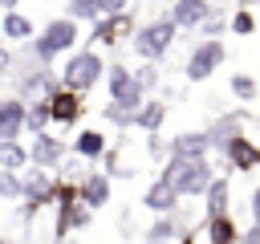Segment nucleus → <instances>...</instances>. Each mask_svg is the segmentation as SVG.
Returning <instances> with one entry per match:
<instances>
[{
	"label": "nucleus",
	"instance_id": "1",
	"mask_svg": "<svg viewBox=\"0 0 260 244\" xmlns=\"http://www.w3.org/2000/svg\"><path fill=\"white\" fill-rule=\"evenodd\" d=\"M77 41H81V24H77L73 16H49L45 28L28 41V53H32L41 65H53L61 53H73Z\"/></svg>",
	"mask_w": 260,
	"mask_h": 244
},
{
	"label": "nucleus",
	"instance_id": "2",
	"mask_svg": "<svg viewBox=\"0 0 260 244\" xmlns=\"http://www.w3.org/2000/svg\"><path fill=\"white\" fill-rule=\"evenodd\" d=\"M158 179L171 183L179 199H195V195H203L207 183L215 179V167H211V159H175V155H167Z\"/></svg>",
	"mask_w": 260,
	"mask_h": 244
},
{
	"label": "nucleus",
	"instance_id": "3",
	"mask_svg": "<svg viewBox=\"0 0 260 244\" xmlns=\"http://www.w3.org/2000/svg\"><path fill=\"white\" fill-rule=\"evenodd\" d=\"M61 77V85L65 89H73V94H89L102 77H106V61H102V53L98 49H73L69 57H65V69L57 73Z\"/></svg>",
	"mask_w": 260,
	"mask_h": 244
},
{
	"label": "nucleus",
	"instance_id": "4",
	"mask_svg": "<svg viewBox=\"0 0 260 244\" xmlns=\"http://www.w3.org/2000/svg\"><path fill=\"white\" fill-rule=\"evenodd\" d=\"M175 24H171V16H158V20H150V24H142V28H134V37H130V49L142 57V61H162L167 57V49L175 45Z\"/></svg>",
	"mask_w": 260,
	"mask_h": 244
},
{
	"label": "nucleus",
	"instance_id": "5",
	"mask_svg": "<svg viewBox=\"0 0 260 244\" xmlns=\"http://www.w3.org/2000/svg\"><path fill=\"white\" fill-rule=\"evenodd\" d=\"M223 57H228V45H223L219 37H203V41H195V49L187 53V65H183L187 81H207V77L223 65Z\"/></svg>",
	"mask_w": 260,
	"mask_h": 244
},
{
	"label": "nucleus",
	"instance_id": "6",
	"mask_svg": "<svg viewBox=\"0 0 260 244\" xmlns=\"http://www.w3.org/2000/svg\"><path fill=\"white\" fill-rule=\"evenodd\" d=\"M20 203L28 216L53 207V171H41V167H24L20 171Z\"/></svg>",
	"mask_w": 260,
	"mask_h": 244
},
{
	"label": "nucleus",
	"instance_id": "7",
	"mask_svg": "<svg viewBox=\"0 0 260 244\" xmlns=\"http://www.w3.org/2000/svg\"><path fill=\"white\" fill-rule=\"evenodd\" d=\"M106 89H110V102H114V106H122V110H138V106L146 102V94L138 89L134 73H130L122 61L106 65Z\"/></svg>",
	"mask_w": 260,
	"mask_h": 244
},
{
	"label": "nucleus",
	"instance_id": "8",
	"mask_svg": "<svg viewBox=\"0 0 260 244\" xmlns=\"http://www.w3.org/2000/svg\"><path fill=\"white\" fill-rule=\"evenodd\" d=\"M24 146H28V167H41V171H57V167L65 163V155H69V142L57 138L53 130L32 134Z\"/></svg>",
	"mask_w": 260,
	"mask_h": 244
},
{
	"label": "nucleus",
	"instance_id": "9",
	"mask_svg": "<svg viewBox=\"0 0 260 244\" xmlns=\"http://www.w3.org/2000/svg\"><path fill=\"white\" fill-rule=\"evenodd\" d=\"M134 8L130 12H114V16H98L93 20V33H89V49L93 45H122L134 37Z\"/></svg>",
	"mask_w": 260,
	"mask_h": 244
},
{
	"label": "nucleus",
	"instance_id": "10",
	"mask_svg": "<svg viewBox=\"0 0 260 244\" xmlns=\"http://www.w3.org/2000/svg\"><path fill=\"white\" fill-rule=\"evenodd\" d=\"M45 102H49V122L53 126H77L81 114H85V94H73L65 85H57L53 94H45Z\"/></svg>",
	"mask_w": 260,
	"mask_h": 244
},
{
	"label": "nucleus",
	"instance_id": "11",
	"mask_svg": "<svg viewBox=\"0 0 260 244\" xmlns=\"http://www.w3.org/2000/svg\"><path fill=\"white\" fill-rule=\"evenodd\" d=\"M110 195H114V179H110L106 171H85V175L77 179V203H85L89 211L106 207Z\"/></svg>",
	"mask_w": 260,
	"mask_h": 244
},
{
	"label": "nucleus",
	"instance_id": "12",
	"mask_svg": "<svg viewBox=\"0 0 260 244\" xmlns=\"http://www.w3.org/2000/svg\"><path fill=\"white\" fill-rule=\"evenodd\" d=\"M223 159H228L232 171H252V167H260V142L248 138V134H240V138H232L223 146Z\"/></svg>",
	"mask_w": 260,
	"mask_h": 244
},
{
	"label": "nucleus",
	"instance_id": "13",
	"mask_svg": "<svg viewBox=\"0 0 260 244\" xmlns=\"http://www.w3.org/2000/svg\"><path fill=\"white\" fill-rule=\"evenodd\" d=\"M167 155H175V159H207L211 155L207 130H183V134H175L171 146H167Z\"/></svg>",
	"mask_w": 260,
	"mask_h": 244
},
{
	"label": "nucleus",
	"instance_id": "14",
	"mask_svg": "<svg viewBox=\"0 0 260 244\" xmlns=\"http://www.w3.org/2000/svg\"><path fill=\"white\" fill-rule=\"evenodd\" d=\"M211 12H215L211 0H175L171 4V24L175 28H199Z\"/></svg>",
	"mask_w": 260,
	"mask_h": 244
},
{
	"label": "nucleus",
	"instance_id": "15",
	"mask_svg": "<svg viewBox=\"0 0 260 244\" xmlns=\"http://www.w3.org/2000/svg\"><path fill=\"white\" fill-rule=\"evenodd\" d=\"M106 146H110V142H106V134L85 126V130H77V134H73L69 155H73V159H81V163H93V159H102V155H106Z\"/></svg>",
	"mask_w": 260,
	"mask_h": 244
},
{
	"label": "nucleus",
	"instance_id": "16",
	"mask_svg": "<svg viewBox=\"0 0 260 244\" xmlns=\"http://www.w3.org/2000/svg\"><path fill=\"white\" fill-rule=\"evenodd\" d=\"M37 37V24L24 16V12H0V41H16V45H28Z\"/></svg>",
	"mask_w": 260,
	"mask_h": 244
},
{
	"label": "nucleus",
	"instance_id": "17",
	"mask_svg": "<svg viewBox=\"0 0 260 244\" xmlns=\"http://www.w3.org/2000/svg\"><path fill=\"white\" fill-rule=\"evenodd\" d=\"M142 207H146V211H154V216H171V211L179 207V195H175V187H171V183L154 179V183L142 191Z\"/></svg>",
	"mask_w": 260,
	"mask_h": 244
},
{
	"label": "nucleus",
	"instance_id": "18",
	"mask_svg": "<svg viewBox=\"0 0 260 244\" xmlns=\"http://www.w3.org/2000/svg\"><path fill=\"white\" fill-rule=\"evenodd\" d=\"M24 134V102L20 98H4L0 102V142L20 138Z\"/></svg>",
	"mask_w": 260,
	"mask_h": 244
},
{
	"label": "nucleus",
	"instance_id": "19",
	"mask_svg": "<svg viewBox=\"0 0 260 244\" xmlns=\"http://www.w3.org/2000/svg\"><path fill=\"white\" fill-rule=\"evenodd\" d=\"M203 211H207V216L232 211V183H228V175H215V179L207 183V191H203Z\"/></svg>",
	"mask_w": 260,
	"mask_h": 244
},
{
	"label": "nucleus",
	"instance_id": "20",
	"mask_svg": "<svg viewBox=\"0 0 260 244\" xmlns=\"http://www.w3.org/2000/svg\"><path fill=\"white\" fill-rule=\"evenodd\" d=\"M203 236H207V244H240V228H236L232 211L207 216V220H203Z\"/></svg>",
	"mask_w": 260,
	"mask_h": 244
},
{
	"label": "nucleus",
	"instance_id": "21",
	"mask_svg": "<svg viewBox=\"0 0 260 244\" xmlns=\"http://www.w3.org/2000/svg\"><path fill=\"white\" fill-rule=\"evenodd\" d=\"M162 122H167V102H162V98H146V102L134 110V126L146 130V134H158Z\"/></svg>",
	"mask_w": 260,
	"mask_h": 244
},
{
	"label": "nucleus",
	"instance_id": "22",
	"mask_svg": "<svg viewBox=\"0 0 260 244\" xmlns=\"http://www.w3.org/2000/svg\"><path fill=\"white\" fill-rule=\"evenodd\" d=\"M240 126H244V114H228V118H219V122L207 130V142H211V150H223L232 138H240V134H244Z\"/></svg>",
	"mask_w": 260,
	"mask_h": 244
},
{
	"label": "nucleus",
	"instance_id": "23",
	"mask_svg": "<svg viewBox=\"0 0 260 244\" xmlns=\"http://www.w3.org/2000/svg\"><path fill=\"white\" fill-rule=\"evenodd\" d=\"M179 232H183V228H179V220H175V216H154V220L146 224L142 240H146V244H175V240H179Z\"/></svg>",
	"mask_w": 260,
	"mask_h": 244
},
{
	"label": "nucleus",
	"instance_id": "24",
	"mask_svg": "<svg viewBox=\"0 0 260 244\" xmlns=\"http://www.w3.org/2000/svg\"><path fill=\"white\" fill-rule=\"evenodd\" d=\"M53 122H49V102L45 98H32L24 102V134H45Z\"/></svg>",
	"mask_w": 260,
	"mask_h": 244
},
{
	"label": "nucleus",
	"instance_id": "25",
	"mask_svg": "<svg viewBox=\"0 0 260 244\" xmlns=\"http://www.w3.org/2000/svg\"><path fill=\"white\" fill-rule=\"evenodd\" d=\"M28 167V146L20 142V138H8V142H0V171H24Z\"/></svg>",
	"mask_w": 260,
	"mask_h": 244
},
{
	"label": "nucleus",
	"instance_id": "26",
	"mask_svg": "<svg viewBox=\"0 0 260 244\" xmlns=\"http://www.w3.org/2000/svg\"><path fill=\"white\" fill-rule=\"evenodd\" d=\"M228 89H232L240 102H256V94H260V85H256L252 73H232V77H228Z\"/></svg>",
	"mask_w": 260,
	"mask_h": 244
},
{
	"label": "nucleus",
	"instance_id": "27",
	"mask_svg": "<svg viewBox=\"0 0 260 244\" xmlns=\"http://www.w3.org/2000/svg\"><path fill=\"white\" fill-rule=\"evenodd\" d=\"M134 73V81H138V89L142 94H150V89H158V65L154 61H142L138 69H130Z\"/></svg>",
	"mask_w": 260,
	"mask_h": 244
},
{
	"label": "nucleus",
	"instance_id": "28",
	"mask_svg": "<svg viewBox=\"0 0 260 244\" xmlns=\"http://www.w3.org/2000/svg\"><path fill=\"white\" fill-rule=\"evenodd\" d=\"M102 118H106L110 126H118V130H130V126H134V110H122V106H114V102L102 110Z\"/></svg>",
	"mask_w": 260,
	"mask_h": 244
},
{
	"label": "nucleus",
	"instance_id": "29",
	"mask_svg": "<svg viewBox=\"0 0 260 244\" xmlns=\"http://www.w3.org/2000/svg\"><path fill=\"white\" fill-rule=\"evenodd\" d=\"M0 199H8V203L20 199V175L16 171H0Z\"/></svg>",
	"mask_w": 260,
	"mask_h": 244
},
{
	"label": "nucleus",
	"instance_id": "30",
	"mask_svg": "<svg viewBox=\"0 0 260 244\" xmlns=\"http://www.w3.org/2000/svg\"><path fill=\"white\" fill-rule=\"evenodd\" d=\"M89 12H93V20L114 16V12H130V0H89Z\"/></svg>",
	"mask_w": 260,
	"mask_h": 244
},
{
	"label": "nucleus",
	"instance_id": "31",
	"mask_svg": "<svg viewBox=\"0 0 260 244\" xmlns=\"http://www.w3.org/2000/svg\"><path fill=\"white\" fill-rule=\"evenodd\" d=\"M228 28H232L236 37H248V33L256 28V20H252V12H248V8H240V12H236V16L228 20Z\"/></svg>",
	"mask_w": 260,
	"mask_h": 244
},
{
	"label": "nucleus",
	"instance_id": "32",
	"mask_svg": "<svg viewBox=\"0 0 260 244\" xmlns=\"http://www.w3.org/2000/svg\"><path fill=\"white\" fill-rule=\"evenodd\" d=\"M65 8H69L65 16H73L77 24H81V20H93V12H89V0H65Z\"/></svg>",
	"mask_w": 260,
	"mask_h": 244
},
{
	"label": "nucleus",
	"instance_id": "33",
	"mask_svg": "<svg viewBox=\"0 0 260 244\" xmlns=\"http://www.w3.org/2000/svg\"><path fill=\"white\" fill-rule=\"evenodd\" d=\"M199 28H203V33H207V37H219V33H223V28H228V24H223V16H215V12H211V16H207V20H203V24H199Z\"/></svg>",
	"mask_w": 260,
	"mask_h": 244
},
{
	"label": "nucleus",
	"instance_id": "34",
	"mask_svg": "<svg viewBox=\"0 0 260 244\" xmlns=\"http://www.w3.org/2000/svg\"><path fill=\"white\" fill-rule=\"evenodd\" d=\"M8 69H12V49L0 45V77H8Z\"/></svg>",
	"mask_w": 260,
	"mask_h": 244
},
{
	"label": "nucleus",
	"instance_id": "35",
	"mask_svg": "<svg viewBox=\"0 0 260 244\" xmlns=\"http://www.w3.org/2000/svg\"><path fill=\"white\" fill-rule=\"evenodd\" d=\"M240 244H260V224H252L248 232H240Z\"/></svg>",
	"mask_w": 260,
	"mask_h": 244
},
{
	"label": "nucleus",
	"instance_id": "36",
	"mask_svg": "<svg viewBox=\"0 0 260 244\" xmlns=\"http://www.w3.org/2000/svg\"><path fill=\"white\" fill-rule=\"evenodd\" d=\"M248 211H252V224H260V187L252 191V199H248Z\"/></svg>",
	"mask_w": 260,
	"mask_h": 244
},
{
	"label": "nucleus",
	"instance_id": "37",
	"mask_svg": "<svg viewBox=\"0 0 260 244\" xmlns=\"http://www.w3.org/2000/svg\"><path fill=\"white\" fill-rule=\"evenodd\" d=\"M16 4H20V0H0V12H12Z\"/></svg>",
	"mask_w": 260,
	"mask_h": 244
},
{
	"label": "nucleus",
	"instance_id": "38",
	"mask_svg": "<svg viewBox=\"0 0 260 244\" xmlns=\"http://www.w3.org/2000/svg\"><path fill=\"white\" fill-rule=\"evenodd\" d=\"M0 45H4V41H0Z\"/></svg>",
	"mask_w": 260,
	"mask_h": 244
},
{
	"label": "nucleus",
	"instance_id": "39",
	"mask_svg": "<svg viewBox=\"0 0 260 244\" xmlns=\"http://www.w3.org/2000/svg\"><path fill=\"white\" fill-rule=\"evenodd\" d=\"M256 142H260V138H256Z\"/></svg>",
	"mask_w": 260,
	"mask_h": 244
}]
</instances>
